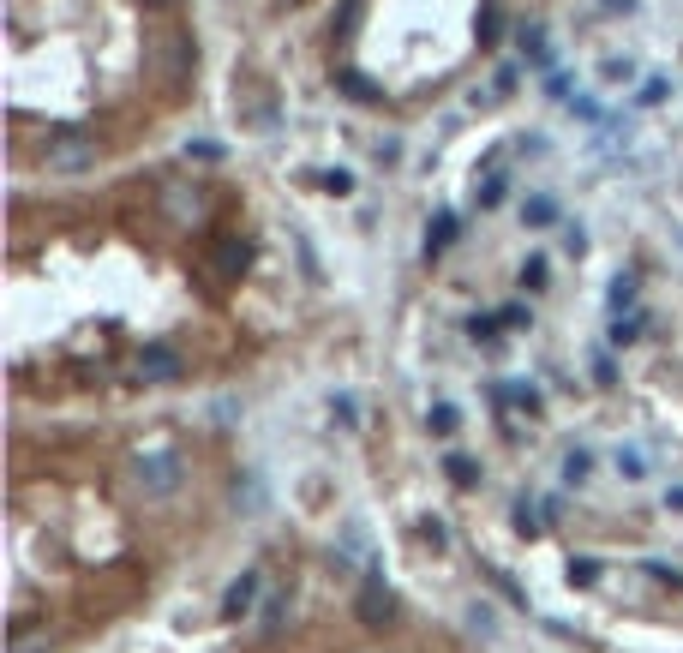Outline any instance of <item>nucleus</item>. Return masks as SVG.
Listing matches in <instances>:
<instances>
[{"mask_svg":"<svg viewBox=\"0 0 683 653\" xmlns=\"http://www.w3.org/2000/svg\"><path fill=\"white\" fill-rule=\"evenodd\" d=\"M468 624H474V630H480V636H498V618H492V612H486V600H480V606H474V612H468Z\"/></svg>","mask_w":683,"mask_h":653,"instance_id":"29","label":"nucleus"},{"mask_svg":"<svg viewBox=\"0 0 683 653\" xmlns=\"http://www.w3.org/2000/svg\"><path fill=\"white\" fill-rule=\"evenodd\" d=\"M144 6H156V12H174V0H144Z\"/></svg>","mask_w":683,"mask_h":653,"instance_id":"36","label":"nucleus"},{"mask_svg":"<svg viewBox=\"0 0 683 653\" xmlns=\"http://www.w3.org/2000/svg\"><path fill=\"white\" fill-rule=\"evenodd\" d=\"M630 300H636V276H618L612 282V312H630Z\"/></svg>","mask_w":683,"mask_h":653,"instance_id":"24","label":"nucleus"},{"mask_svg":"<svg viewBox=\"0 0 683 653\" xmlns=\"http://www.w3.org/2000/svg\"><path fill=\"white\" fill-rule=\"evenodd\" d=\"M330 414H336L342 426H354V420H360V402H354L348 390H336V396H330Z\"/></svg>","mask_w":683,"mask_h":653,"instance_id":"20","label":"nucleus"},{"mask_svg":"<svg viewBox=\"0 0 683 653\" xmlns=\"http://www.w3.org/2000/svg\"><path fill=\"white\" fill-rule=\"evenodd\" d=\"M456 426H462V408H456V402H432V414H426V432H432V438H450Z\"/></svg>","mask_w":683,"mask_h":653,"instance_id":"11","label":"nucleus"},{"mask_svg":"<svg viewBox=\"0 0 683 653\" xmlns=\"http://www.w3.org/2000/svg\"><path fill=\"white\" fill-rule=\"evenodd\" d=\"M186 372V360H180V348H168V342H150L144 354H138V378L144 384H174Z\"/></svg>","mask_w":683,"mask_h":653,"instance_id":"5","label":"nucleus"},{"mask_svg":"<svg viewBox=\"0 0 683 653\" xmlns=\"http://www.w3.org/2000/svg\"><path fill=\"white\" fill-rule=\"evenodd\" d=\"M474 204H480V210H498V204H504V174H486V180L474 186Z\"/></svg>","mask_w":683,"mask_h":653,"instance_id":"16","label":"nucleus"},{"mask_svg":"<svg viewBox=\"0 0 683 653\" xmlns=\"http://www.w3.org/2000/svg\"><path fill=\"white\" fill-rule=\"evenodd\" d=\"M342 90H348L354 102H378V90H372V84H366L360 72H342Z\"/></svg>","mask_w":683,"mask_h":653,"instance_id":"22","label":"nucleus"},{"mask_svg":"<svg viewBox=\"0 0 683 653\" xmlns=\"http://www.w3.org/2000/svg\"><path fill=\"white\" fill-rule=\"evenodd\" d=\"M522 282H528V288H546V258H528V264H522Z\"/></svg>","mask_w":683,"mask_h":653,"instance_id":"30","label":"nucleus"},{"mask_svg":"<svg viewBox=\"0 0 683 653\" xmlns=\"http://www.w3.org/2000/svg\"><path fill=\"white\" fill-rule=\"evenodd\" d=\"M498 324H504V318H498ZM498 324H492V318H468V336H474V342H492Z\"/></svg>","mask_w":683,"mask_h":653,"instance_id":"31","label":"nucleus"},{"mask_svg":"<svg viewBox=\"0 0 683 653\" xmlns=\"http://www.w3.org/2000/svg\"><path fill=\"white\" fill-rule=\"evenodd\" d=\"M42 162H48V174H90L96 168V138L78 132V126H66V132H54L42 144Z\"/></svg>","mask_w":683,"mask_h":653,"instance_id":"2","label":"nucleus"},{"mask_svg":"<svg viewBox=\"0 0 683 653\" xmlns=\"http://www.w3.org/2000/svg\"><path fill=\"white\" fill-rule=\"evenodd\" d=\"M666 510H683V486H672V492H666Z\"/></svg>","mask_w":683,"mask_h":653,"instance_id":"35","label":"nucleus"},{"mask_svg":"<svg viewBox=\"0 0 683 653\" xmlns=\"http://www.w3.org/2000/svg\"><path fill=\"white\" fill-rule=\"evenodd\" d=\"M444 474H450L456 492H474V486H480V462H474V456H444Z\"/></svg>","mask_w":683,"mask_h":653,"instance_id":"9","label":"nucleus"},{"mask_svg":"<svg viewBox=\"0 0 683 653\" xmlns=\"http://www.w3.org/2000/svg\"><path fill=\"white\" fill-rule=\"evenodd\" d=\"M642 336V312H618L612 318V342H636Z\"/></svg>","mask_w":683,"mask_h":653,"instance_id":"17","label":"nucleus"},{"mask_svg":"<svg viewBox=\"0 0 683 653\" xmlns=\"http://www.w3.org/2000/svg\"><path fill=\"white\" fill-rule=\"evenodd\" d=\"M354 612H360V624H366V630H384V624L396 618V600H390V588H384V576H378V570H366V576H360Z\"/></svg>","mask_w":683,"mask_h":653,"instance_id":"4","label":"nucleus"},{"mask_svg":"<svg viewBox=\"0 0 683 653\" xmlns=\"http://www.w3.org/2000/svg\"><path fill=\"white\" fill-rule=\"evenodd\" d=\"M450 240H456V216H438V222L426 228V258H438Z\"/></svg>","mask_w":683,"mask_h":653,"instance_id":"13","label":"nucleus"},{"mask_svg":"<svg viewBox=\"0 0 683 653\" xmlns=\"http://www.w3.org/2000/svg\"><path fill=\"white\" fill-rule=\"evenodd\" d=\"M54 648V630H42V624H12V653H48Z\"/></svg>","mask_w":683,"mask_h":653,"instance_id":"7","label":"nucleus"},{"mask_svg":"<svg viewBox=\"0 0 683 653\" xmlns=\"http://www.w3.org/2000/svg\"><path fill=\"white\" fill-rule=\"evenodd\" d=\"M510 522H516L522 540H534V534L546 528V522H540V504H528V498H516V516H510Z\"/></svg>","mask_w":683,"mask_h":653,"instance_id":"15","label":"nucleus"},{"mask_svg":"<svg viewBox=\"0 0 683 653\" xmlns=\"http://www.w3.org/2000/svg\"><path fill=\"white\" fill-rule=\"evenodd\" d=\"M492 402L522 408V414H540V390H534V384H498V390H492Z\"/></svg>","mask_w":683,"mask_h":653,"instance_id":"8","label":"nucleus"},{"mask_svg":"<svg viewBox=\"0 0 683 653\" xmlns=\"http://www.w3.org/2000/svg\"><path fill=\"white\" fill-rule=\"evenodd\" d=\"M216 264H222V276H240L246 270V246L240 240H216Z\"/></svg>","mask_w":683,"mask_h":653,"instance_id":"14","label":"nucleus"},{"mask_svg":"<svg viewBox=\"0 0 683 653\" xmlns=\"http://www.w3.org/2000/svg\"><path fill=\"white\" fill-rule=\"evenodd\" d=\"M480 42H498V12L486 6V18H480Z\"/></svg>","mask_w":683,"mask_h":653,"instance_id":"34","label":"nucleus"},{"mask_svg":"<svg viewBox=\"0 0 683 653\" xmlns=\"http://www.w3.org/2000/svg\"><path fill=\"white\" fill-rule=\"evenodd\" d=\"M288 606H294V594H270V600H264V618H258V624H264V636H282Z\"/></svg>","mask_w":683,"mask_h":653,"instance_id":"12","label":"nucleus"},{"mask_svg":"<svg viewBox=\"0 0 683 653\" xmlns=\"http://www.w3.org/2000/svg\"><path fill=\"white\" fill-rule=\"evenodd\" d=\"M564 252H570V258H582V252H588V228H582V222H570V228H564Z\"/></svg>","mask_w":683,"mask_h":653,"instance_id":"26","label":"nucleus"},{"mask_svg":"<svg viewBox=\"0 0 683 653\" xmlns=\"http://www.w3.org/2000/svg\"><path fill=\"white\" fill-rule=\"evenodd\" d=\"M594 384H606V390L618 384V366H612V354H594Z\"/></svg>","mask_w":683,"mask_h":653,"instance_id":"28","label":"nucleus"},{"mask_svg":"<svg viewBox=\"0 0 683 653\" xmlns=\"http://www.w3.org/2000/svg\"><path fill=\"white\" fill-rule=\"evenodd\" d=\"M618 474H624V480H648V462H642V450H618Z\"/></svg>","mask_w":683,"mask_h":653,"instance_id":"21","label":"nucleus"},{"mask_svg":"<svg viewBox=\"0 0 683 653\" xmlns=\"http://www.w3.org/2000/svg\"><path fill=\"white\" fill-rule=\"evenodd\" d=\"M420 534H426V540H432V546H444V540H450V528H444V522H438V516H426V522H420Z\"/></svg>","mask_w":683,"mask_h":653,"instance_id":"32","label":"nucleus"},{"mask_svg":"<svg viewBox=\"0 0 683 653\" xmlns=\"http://www.w3.org/2000/svg\"><path fill=\"white\" fill-rule=\"evenodd\" d=\"M588 468H594V456H588V450H570V456H564V480H570V486H582V480H588Z\"/></svg>","mask_w":683,"mask_h":653,"instance_id":"18","label":"nucleus"},{"mask_svg":"<svg viewBox=\"0 0 683 653\" xmlns=\"http://www.w3.org/2000/svg\"><path fill=\"white\" fill-rule=\"evenodd\" d=\"M642 102H648V108L666 102V78H648V84H642Z\"/></svg>","mask_w":683,"mask_h":653,"instance_id":"33","label":"nucleus"},{"mask_svg":"<svg viewBox=\"0 0 683 653\" xmlns=\"http://www.w3.org/2000/svg\"><path fill=\"white\" fill-rule=\"evenodd\" d=\"M570 582H576V588H594V582H600V564H594V558H576V564H570Z\"/></svg>","mask_w":683,"mask_h":653,"instance_id":"25","label":"nucleus"},{"mask_svg":"<svg viewBox=\"0 0 683 653\" xmlns=\"http://www.w3.org/2000/svg\"><path fill=\"white\" fill-rule=\"evenodd\" d=\"M132 480H138L144 498H168V492L180 486V456H174V450H144V456L132 462Z\"/></svg>","mask_w":683,"mask_h":653,"instance_id":"3","label":"nucleus"},{"mask_svg":"<svg viewBox=\"0 0 683 653\" xmlns=\"http://www.w3.org/2000/svg\"><path fill=\"white\" fill-rule=\"evenodd\" d=\"M258 588H264V582H258V570H246L240 582H228V594H222V618H246V612H252V600H258Z\"/></svg>","mask_w":683,"mask_h":653,"instance_id":"6","label":"nucleus"},{"mask_svg":"<svg viewBox=\"0 0 683 653\" xmlns=\"http://www.w3.org/2000/svg\"><path fill=\"white\" fill-rule=\"evenodd\" d=\"M498 318H504V324H510V330H528V324H534V312H528V306H522V300H510V306H504V312H498Z\"/></svg>","mask_w":683,"mask_h":653,"instance_id":"27","label":"nucleus"},{"mask_svg":"<svg viewBox=\"0 0 683 653\" xmlns=\"http://www.w3.org/2000/svg\"><path fill=\"white\" fill-rule=\"evenodd\" d=\"M318 186H324V192H336V198H348V192H354V174H348V168H330Z\"/></svg>","mask_w":683,"mask_h":653,"instance_id":"23","label":"nucleus"},{"mask_svg":"<svg viewBox=\"0 0 683 653\" xmlns=\"http://www.w3.org/2000/svg\"><path fill=\"white\" fill-rule=\"evenodd\" d=\"M522 222H528V228H552V222H558V198H546V192H534V198L522 204Z\"/></svg>","mask_w":683,"mask_h":653,"instance_id":"10","label":"nucleus"},{"mask_svg":"<svg viewBox=\"0 0 683 653\" xmlns=\"http://www.w3.org/2000/svg\"><path fill=\"white\" fill-rule=\"evenodd\" d=\"M522 60H534V66H546V36H540L534 24L522 30Z\"/></svg>","mask_w":683,"mask_h":653,"instance_id":"19","label":"nucleus"},{"mask_svg":"<svg viewBox=\"0 0 683 653\" xmlns=\"http://www.w3.org/2000/svg\"><path fill=\"white\" fill-rule=\"evenodd\" d=\"M192 60H198L192 30H156V36L144 42V66H150V78H156L162 90H180V84L192 78Z\"/></svg>","mask_w":683,"mask_h":653,"instance_id":"1","label":"nucleus"},{"mask_svg":"<svg viewBox=\"0 0 683 653\" xmlns=\"http://www.w3.org/2000/svg\"><path fill=\"white\" fill-rule=\"evenodd\" d=\"M606 6H618V12H630V6H636V0H606Z\"/></svg>","mask_w":683,"mask_h":653,"instance_id":"37","label":"nucleus"}]
</instances>
